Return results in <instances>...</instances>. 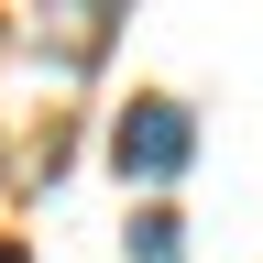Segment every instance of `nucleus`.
Returning a JSON list of instances; mask_svg holds the SVG:
<instances>
[{
  "label": "nucleus",
  "mask_w": 263,
  "mask_h": 263,
  "mask_svg": "<svg viewBox=\"0 0 263 263\" xmlns=\"http://www.w3.org/2000/svg\"><path fill=\"white\" fill-rule=\"evenodd\" d=\"M186 154H197V121H186V99H132V110H121V132H110V164H121L132 186H164Z\"/></svg>",
  "instance_id": "f257e3e1"
},
{
  "label": "nucleus",
  "mask_w": 263,
  "mask_h": 263,
  "mask_svg": "<svg viewBox=\"0 0 263 263\" xmlns=\"http://www.w3.org/2000/svg\"><path fill=\"white\" fill-rule=\"evenodd\" d=\"M132 263H176V219H164V209L132 219Z\"/></svg>",
  "instance_id": "f03ea898"
},
{
  "label": "nucleus",
  "mask_w": 263,
  "mask_h": 263,
  "mask_svg": "<svg viewBox=\"0 0 263 263\" xmlns=\"http://www.w3.org/2000/svg\"><path fill=\"white\" fill-rule=\"evenodd\" d=\"M0 263H22V252H11V241H0Z\"/></svg>",
  "instance_id": "7ed1b4c3"
}]
</instances>
